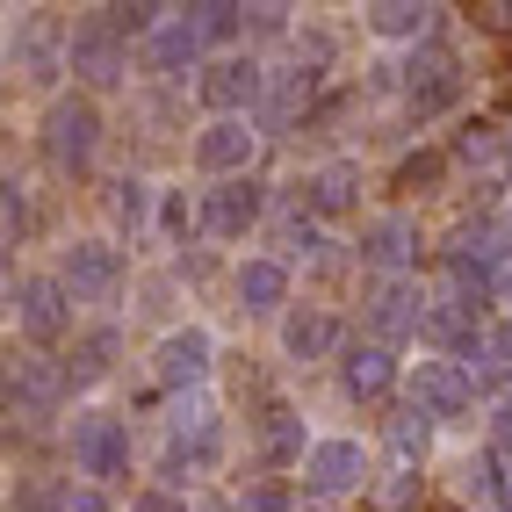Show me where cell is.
I'll return each mask as SVG.
<instances>
[{"label":"cell","mask_w":512,"mask_h":512,"mask_svg":"<svg viewBox=\"0 0 512 512\" xmlns=\"http://www.w3.org/2000/svg\"><path fill=\"white\" fill-rule=\"evenodd\" d=\"M101 152V116H94V101H51V116H44V159L58 166V174H87Z\"/></svg>","instance_id":"6da1fadb"},{"label":"cell","mask_w":512,"mask_h":512,"mask_svg":"<svg viewBox=\"0 0 512 512\" xmlns=\"http://www.w3.org/2000/svg\"><path fill=\"white\" fill-rule=\"evenodd\" d=\"M73 462H80V476H123V469H130V433H123V419H109V412L73 419Z\"/></svg>","instance_id":"7a4b0ae2"},{"label":"cell","mask_w":512,"mask_h":512,"mask_svg":"<svg viewBox=\"0 0 512 512\" xmlns=\"http://www.w3.org/2000/svg\"><path fill=\"white\" fill-rule=\"evenodd\" d=\"M404 94H412L419 116H440L448 101H462V65L440 44H426V51H412V65H404Z\"/></svg>","instance_id":"3957f363"},{"label":"cell","mask_w":512,"mask_h":512,"mask_svg":"<svg viewBox=\"0 0 512 512\" xmlns=\"http://www.w3.org/2000/svg\"><path fill=\"white\" fill-rule=\"evenodd\" d=\"M246 159H253V130L238 116H217L195 138V166H202V174H238V181H246Z\"/></svg>","instance_id":"277c9868"},{"label":"cell","mask_w":512,"mask_h":512,"mask_svg":"<svg viewBox=\"0 0 512 512\" xmlns=\"http://www.w3.org/2000/svg\"><path fill=\"white\" fill-rule=\"evenodd\" d=\"M123 282V253L101 246V238H87V246H65V289L73 296H109Z\"/></svg>","instance_id":"5b68a950"},{"label":"cell","mask_w":512,"mask_h":512,"mask_svg":"<svg viewBox=\"0 0 512 512\" xmlns=\"http://www.w3.org/2000/svg\"><path fill=\"white\" fill-rule=\"evenodd\" d=\"M412 390H419V412H426V419L469 412V375H462V361H419Z\"/></svg>","instance_id":"8992f818"},{"label":"cell","mask_w":512,"mask_h":512,"mask_svg":"<svg viewBox=\"0 0 512 512\" xmlns=\"http://www.w3.org/2000/svg\"><path fill=\"white\" fill-rule=\"evenodd\" d=\"M303 484H311L318 498L354 491V484H361V448H354V440H318L311 462H303Z\"/></svg>","instance_id":"52a82bcc"},{"label":"cell","mask_w":512,"mask_h":512,"mask_svg":"<svg viewBox=\"0 0 512 512\" xmlns=\"http://www.w3.org/2000/svg\"><path fill=\"white\" fill-rule=\"evenodd\" d=\"M73 73H87L94 87H109V80H123V37L109 22H87V29H73Z\"/></svg>","instance_id":"ba28073f"},{"label":"cell","mask_w":512,"mask_h":512,"mask_svg":"<svg viewBox=\"0 0 512 512\" xmlns=\"http://www.w3.org/2000/svg\"><path fill=\"white\" fill-rule=\"evenodd\" d=\"M15 296H22V332L44 339V347L73 325V311H65V296H73V289H65V282H44V275H37V282H22Z\"/></svg>","instance_id":"9c48e42d"},{"label":"cell","mask_w":512,"mask_h":512,"mask_svg":"<svg viewBox=\"0 0 512 512\" xmlns=\"http://www.w3.org/2000/svg\"><path fill=\"white\" fill-rule=\"evenodd\" d=\"M253 217H260V188L253 181H224V188H210V202H202V231H217V238H246Z\"/></svg>","instance_id":"30bf717a"},{"label":"cell","mask_w":512,"mask_h":512,"mask_svg":"<svg viewBox=\"0 0 512 512\" xmlns=\"http://www.w3.org/2000/svg\"><path fill=\"white\" fill-rule=\"evenodd\" d=\"M260 65L253 58H224V65H210V80H202V94L217 101V109H246V101H260Z\"/></svg>","instance_id":"8fae6325"},{"label":"cell","mask_w":512,"mask_h":512,"mask_svg":"<svg viewBox=\"0 0 512 512\" xmlns=\"http://www.w3.org/2000/svg\"><path fill=\"white\" fill-rule=\"evenodd\" d=\"M202 368H210V332H174V339L159 347V383H166V390L195 383Z\"/></svg>","instance_id":"7c38bea8"},{"label":"cell","mask_w":512,"mask_h":512,"mask_svg":"<svg viewBox=\"0 0 512 512\" xmlns=\"http://www.w3.org/2000/svg\"><path fill=\"white\" fill-rule=\"evenodd\" d=\"M339 383H347V397H383L397 383V361L383 347H354L347 361H339Z\"/></svg>","instance_id":"4fadbf2b"},{"label":"cell","mask_w":512,"mask_h":512,"mask_svg":"<svg viewBox=\"0 0 512 512\" xmlns=\"http://www.w3.org/2000/svg\"><path fill=\"white\" fill-rule=\"evenodd\" d=\"M368 325L383 332V339H404V332H419V325H426V311H419V296L404 289V282H390L383 296L368 303Z\"/></svg>","instance_id":"5bb4252c"},{"label":"cell","mask_w":512,"mask_h":512,"mask_svg":"<svg viewBox=\"0 0 512 512\" xmlns=\"http://www.w3.org/2000/svg\"><path fill=\"white\" fill-rule=\"evenodd\" d=\"M260 455L275 462V469L282 462H311V448H303V419L289 412V404H275V412L260 419Z\"/></svg>","instance_id":"9a60e30c"},{"label":"cell","mask_w":512,"mask_h":512,"mask_svg":"<svg viewBox=\"0 0 512 512\" xmlns=\"http://www.w3.org/2000/svg\"><path fill=\"white\" fill-rule=\"evenodd\" d=\"M282 296H289V267L282 260H246L238 267V303H246V311H275Z\"/></svg>","instance_id":"2e32d148"},{"label":"cell","mask_w":512,"mask_h":512,"mask_svg":"<svg viewBox=\"0 0 512 512\" xmlns=\"http://www.w3.org/2000/svg\"><path fill=\"white\" fill-rule=\"evenodd\" d=\"M195 51H202V37H195V22L181 15V22H159V29H152V51H145V58H152V73H181Z\"/></svg>","instance_id":"e0dca14e"},{"label":"cell","mask_w":512,"mask_h":512,"mask_svg":"<svg viewBox=\"0 0 512 512\" xmlns=\"http://www.w3.org/2000/svg\"><path fill=\"white\" fill-rule=\"evenodd\" d=\"M332 339H339V325H332L325 311H296L289 332H282V347H289L296 361H318V354H332Z\"/></svg>","instance_id":"ac0fdd59"},{"label":"cell","mask_w":512,"mask_h":512,"mask_svg":"<svg viewBox=\"0 0 512 512\" xmlns=\"http://www.w3.org/2000/svg\"><path fill=\"white\" fill-rule=\"evenodd\" d=\"M303 188H311L303 202H311L318 217H339V210H354V174H347V166H325V174H318V181H303Z\"/></svg>","instance_id":"d6986e66"},{"label":"cell","mask_w":512,"mask_h":512,"mask_svg":"<svg viewBox=\"0 0 512 512\" xmlns=\"http://www.w3.org/2000/svg\"><path fill=\"white\" fill-rule=\"evenodd\" d=\"M361 253H368L375 267H397V260H412V231H404L397 217H383V224H368V238H361Z\"/></svg>","instance_id":"ffe728a7"},{"label":"cell","mask_w":512,"mask_h":512,"mask_svg":"<svg viewBox=\"0 0 512 512\" xmlns=\"http://www.w3.org/2000/svg\"><path fill=\"white\" fill-rule=\"evenodd\" d=\"M109 361H116V332H87L73 347V361H65V375H73V383H94V375H109Z\"/></svg>","instance_id":"44dd1931"},{"label":"cell","mask_w":512,"mask_h":512,"mask_svg":"<svg viewBox=\"0 0 512 512\" xmlns=\"http://www.w3.org/2000/svg\"><path fill=\"white\" fill-rule=\"evenodd\" d=\"M368 22L383 29V37H426V29H433V8H412V0H390V8H375Z\"/></svg>","instance_id":"7402d4cb"},{"label":"cell","mask_w":512,"mask_h":512,"mask_svg":"<svg viewBox=\"0 0 512 512\" xmlns=\"http://www.w3.org/2000/svg\"><path fill=\"white\" fill-rule=\"evenodd\" d=\"M188 15H195V37H202V44L238 37V29H246V8H231V0H210V8H188Z\"/></svg>","instance_id":"603a6c76"},{"label":"cell","mask_w":512,"mask_h":512,"mask_svg":"<svg viewBox=\"0 0 512 512\" xmlns=\"http://www.w3.org/2000/svg\"><path fill=\"white\" fill-rule=\"evenodd\" d=\"M15 397H22V404H51V397H58V368H44V361H15Z\"/></svg>","instance_id":"cb8c5ba5"},{"label":"cell","mask_w":512,"mask_h":512,"mask_svg":"<svg viewBox=\"0 0 512 512\" xmlns=\"http://www.w3.org/2000/svg\"><path fill=\"white\" fill-rule=\"evenodd\" d=\"M426 433H433V426H426V412L412 404V412L390 419V448H397V455H426Z\"/></svg>","instance_id":"d4e9b609"},{"label":"cell","mask_w":512,"mask_h":512,"mask_svg":"<svg viewBox=\"0 0 512 512\" xmlns=\"http://www.w3.org/2000/svg\"><path fill=\"white\" fill-rule=\"evenodd\" d=\"M440 174H448V159H440V152H419V159H404L397 166V188H412V195H426Z\"/></svg>","instance_id":"484cf974"},{"label":"cell","mask_w":512,"mask_h":512,"mask_svg":"<svg viewBox=\"0 0 512 512\" xmlns=\"http://www.w3.org/2000/svg\"><path fill=\"white\" fill-rule=\"evenodd\" d=\"M303 101H311V73H296V80H282V87H275V101H267V123H289Z\"/></svg>","instance_id":"4316f807"},{"label":"cell","mask_w":512,"mask_h":512,"mask_svg":"<svg viewBox=\"0 0 512 512\" xmlns=\"http://www.w3.org/2000/svg\"><path fill=\"white\" fill-rule=\"evenodd\" d=\"M109 210H116L123 224H145V210H152V195H145V181H116V188H109Z\"/></svg>","instance_id":"83f0119b"},{"label":"cell","mask_w":512,"mask_h":512,"mask_svg":"<svg viewBox=\"0 0 512 512\" xmlns=\"http://www.w3.org/2000/svg\"><path fill=\"white\" fill-rule=\"evenodd\" d=\"M498 152V138H491V123H469L462 138H455V159H491Z\"/></svg>","instance_id":"f1b7e54d"},{"label":"cell","mask_w":512,"mask_h":512,"mask_svg":"<svg viewBox=\"0 0 512 512\" xmlns=\"http://www.w3.org/2000/svg\"><path fill=\"white\" fill-rule=\"evenodd\" d=\"M152 15L159 8H145V0H138V8H109V29H116V37H138V29H159Z\"/></svg>","instance_id":"f546056e"},{"label":"cell","mask_w":512,"mask_h":512,"mask_svg":"<svg viewBox=\"0 0 512 512\" xmlns=\"http://www.w3.org/2000/svg\"><path fill=\"white\" fill-rule=\"evenodd\" d=\"M238 512H289V491L282 484H253L246 498H238Z\"/></svg>","instance_id":"4dcf8cb0"},{"label":"cell","mask_w":512,"mask_h":512,"mask_svg":"<svg viewBox=\"0 0 512 512\" xmlns=\"http://www.w3.org/2000/svg\"><path fill=\"white\" fill-rule=\"evenodd\" d=\"M29 238V195H22V181H8V246H22Z\"/></svg>","instance_id":"1f68e13d"},{"label":"cell","mask_w":512,"mask_h":512,"mask_svg":"<svg viewBox=\"0 0 512 512\" xmlns=\"http://www.w3.org/2000/svg\"><path fill=\"white\" fill-rule=\"evenodd\" d=\"M58 512H109V498H101V491H65Z\"/></svg>","instance_id":"d6a6232c"},{"label":"cell","mask_w":512,"mask_h":512,"mask_svg":"<svg viewBox=\"0 0 512 512\" xmlns=\"http://www.w3.org/2000/svg\"><path fill=\"white\" fill-rule=\"evenodd\" d=\"M130 512H188V505L166 498V491H138V505H130Z\"/></svg>","instance_id":"836d02e7"},{"label":"cell","mask_w":512,"mask_h":512,"mask_svg":"<svg viewBox=\"0 0 512 512\" xmlns=\"http://www.w3.org/2000/svg\"><path fill=\"white\" fill-rule=\"evenodd\" d=\"M491 448H498V455H512V404H505V412L491 419Z\"/></svg>","instance_id":"e575fe53"},{"label":"cell","mask_w":512,"mask_h":512,"mask_svg":"<svg viewBox=\"0 0 512 512\" xmlns=\"http://www.w3.org/2000/svg\"><path fill=\"white\" fill-rule=\"evenodd\" d=\"M491 354H498V361H505V368H512V318H505V325H498V332H491Z\"/></svg>","instance_id":"d590c367"},{"label":"cell","mask_w":512,"mask_h":512,"mask_svg":"<svg viewBox=\"0 0 512 512\" xmlns=\"http://www.w3.org/2000/svg\"><path fill=\"white\" fill-rule=\"evenodd\" d=\"M498 498H505V512H512V469H505V476H498Z\"/></svg>","instance_id":"8d00e7d4"}]
</instances>
